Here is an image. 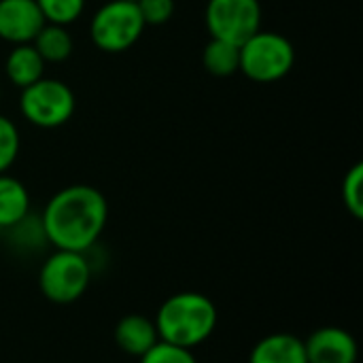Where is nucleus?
I'll return each mask as SVG.
<instances>
[{
    "label": "nucleus",
    "mask_w": 363,
    "mask_h": 363,
    "mask_svg": "<svg viewBox=\"0 0 363 363\" xmlns=\"http://www.w3.org/2000/svg\"><path fill=\"white\" fill-rule=\"evenodd\" d=\"M108 221V202L91 185H68L53 194L40 215V230L49 245L62 251L85 253L102 236Z\"/></svg>",
    "instance_id": "obj_1"
},
{
    "label": "nucleus",
    "mask_w": 363,
    "mask_h": 363,
    "mask_svg": "<svg viewBox=\"0 0 363 363\" xmlns=\"http://www.w3.org/2000/svg\"><path fill=\"white\" fill-rule=\"evenodd\" d=\"M217 319V306L211 298L196 291H183L162 302L153 323L162 342L194 351L213 336Z\"/></svg>",
    "instance_id": "obj_2"
},
{
    "label": "nucleus",
    "mask_w": 363,
    "mask_h": 363,
    "mask_svg": "<svg viewBox=\"0 0 363 363\" xmlns=\"http://www.w3.org/2000/svg\"><path fill=\"white\" fill-rule=\"evenodd\" d=\"M296 66L294 43L279 34L259 30L240 45V70L255 83H277Z\"/></svg>",
    "instance_id": "obj_3"
},
{
    "label": "nucleus",
    "mask_w": 363,
    "mask_h": 363,
    "mask_svg": "<svg viewBox=\"0 0 363 363\" xmlns=\"http://www.w3.org/2000/svg\"><path fill=\"white\" fill-rule=\"evenodd\" d=\"M77 108L74 91L60 79H38L21 89L19 111L28 123L43 130H53L70 121Z\"/></svg>",
    "instance_id": "obj_4"
},
{
    "label": "nucleus",
    "mask_w": 363,
    "mask_h": 363,
    "mask_svg": "<svg viewBox=\"0 0 363 363\" xmlns=\"http://www.w3.org/2000/svg\"><path fill=\"white\" fill-rule=\"evenodd\" d=\"M91 283V266L85 253L55 249L38 272V287L53 304L77 302Z\"/></svg>",
    "instance_id": "obj_5"
},
{
    "label": "nucleus",
    "mask_w": 363,
    "mask_h": 363,
    "mask_svg": "<svg viewBox=\"0 0 363 363\" xmlns=\"http://www.w3.org/2000/svg\"><path fill=\"white\" fill-rule=\"evenodd\" d=\"M145 28L147 26L136 2L111 0L94 13L89 23V36L100 51L121 53L140 40Z\"/></svg>",
    "instance_id": "obj_6"
},
{
    "label": "nucleus",
    "mask_w": 363,
    "mask_h": 363,
    "mask_svg": "<svg viewBox=\"0 0 363 363\" xmlns=\"http://www.w3.org/2000/svg\"><path fill=\"white\" fill-rule=\"evenodd\" d=\"M204 21L211 38L242 45L262 30L259 0H208Z\"/></svg>",
    "instance_id": "obj_7"
},
{
    "label": "nucleus",
    "mask_w": 363,
    "mask_h": 363,
    "mask_svg": "<svg viewBox=\"0 0 363 363\" xmlns=\"http://www.w3.org/2000/svg\"><path fill=\"white\" fill-rule=\"evenodd\" d=\"M45 26L36 0H0V40L11 45L32 43Z\"/></svg>",
    "instance_id": "obj_8"
},
{
    "label": "nucleus",
    "mask_w": 363,
    "mask_h": 363,
    "mask_svg": "<svg viewBox=\"0 0 363 363\" xmlns=\"http://www.w3.org/2000/svg\"><path fill=\"white\" fill-rule=\"evenodd\" d=\"M306 359L308 363H357V340L351 332L342 328H319L306 340Z\"/></svg>",
    "instance_id": "obj_9"
},
{
    "label": "nucleus",
    "mask_w": 363,
    "mask_h": 363,
    "mask_svg": "<svg viewBox=\"0 0 363 363\" xmlns=\"http://www.w3.org/2000/svg\"><path fill=\"white\" fill-rule=\"evenodd\" d=\"M115 342L123 353L140 359L160 342V336L151 319L143 315H125L115 325Z\"/></svg>",
    "instance_id": "obj_10"
},
{
    "label": "nucleus",
    "mask_w": 363,
    "mask_h": 363,
    "mask_svg": "<svg viewBox=\"0 0 363 363\" xmlns=\"http://www.w3.org/2000/svg\"><path fill=\"white\" fill-rule=\"evenodd\" d=\"M249 363H308L304 340L287 332L264 336L253 347Z\"/></svg>",
    "instance_id": "obj_11"
},
{
    "label": "nucleus",
    "mask_w": 363,
    "mask_h": 363,
    "mask_svg": "<svg viewBox=\"0 0 363 363\" xmlns=\"http://www.w3.org/2000/svg\"><path fill=\"white\" fill-rule=\"evenodd\" d=\"M4 72L15 87L23 89L45 77V60L38 55L32 43L13 45L4 62Z\"/></svg>",
    "instance_id": "obj_12"
},
{
    "label": "nucleus",
    "mask_w": 363,
    "mask_h": 363,
    "mask_svg": "<svg viewBox=\"0 0 363 363\" xmlns=\"http://www.w3.org/2000/svg\"><path fill=\"white\" fill-rule=\"evenodd\" d=\"M30 215V194L28 187L11 177L0 174V230H13Z\"/></svg>",
    "instance_id": "obj_13"
},
{
    "label": "nucleus",
    "mask_w": 363,
    "mask_h": 363,
    "mask_svg": "<svg viewBox=\"0 0 363 363\" xmlns=\"http://www.w3.org/2000/svg\"><path fill=\"white\" fill-rule=\"evenodd\" d=\"M34 49L38 51V55L51 64H60L66 62L72 51H74V40L72 34L68 32L66 26H55V23H45L40 28V32L34 36L32 40Z\"/></svg>",
    "instance_id": "obj_14"
},
{
    "label": "nucleus",
    "mask_w": 363,
    "mask_h": 363,
    "mask_svg": "<svg viewBox=\"0 0 363 363\" xmlns=\"http://www.w3.org/2000/svg\"><path fill=\"white\" fill-rule=\"evenodd\" d=\"M202 66L213 77H232L240 70V47L221 38H211L202 51Z\"/></svg>",
    "instance_id": "obj_15"
},
{
    "label": "nucleus",
    "mask_w": 363,
    "mask_h": 363,
    "mask_svg": "<svg viewBox=\"0 0 363 363\" xmlns=\"http://www.w3.org/2000/svg\"><path fill=\"white\" fill-rule=\"evenodd\" d=\"M45 23H55V26H70L74 23L83 11H85V0H36Z\"/></svg>",
    "instance_id": "obj_16"
},
{
    "label": "nucleus",
    "mask_w": 363,
    "mask_h": 363,
    "mask_svg": "<svg viewBox=\"0 0 363 363\" xmlns=\"http://www.w3.org/2000/svg\"><path fill=\"white\" fill-rule=\"evenodd\" d=\"M342 204L355 217H363V164H355L342 179Z\"/></svg>",
    "instance_id": "obj_17"
},
{
    "label": "nucleus",
    "mask_w": 363,
    "mask_h": 363,
    "mask_svg": "<svg viewBox=\"0 0 363 363\" xmlns=\"http://www.w3.org/2000/svg\"><path fill=\"white\" fill-rule=\"evenodd\" d=\"M19 147H21V138L17 125L9 117L0 115V174H4L15 164L19 155Z\"/></svg>",
    "instance_id": "obj_18"
},
{
    "label": "nucleus",
    "mask_w": 363,
    "mask_h": 363,
    "mask_svg": "<svg viewBox=\"0 0 363 363\" xmlns=\"http://www.w3.org/2000/svg\"><path fill=\"white\" fill-rule=\"evenodd\" d=\"M140 363H198V359L194 357V351L160 340L149 353L140 357Z\"/></svg>",
    "instance_id": "obj_19"
},
{
    "label": "nucleus",
    "mask_w": 363,
    "mask_h": 363,
    "mask_svg": "<svg viewBox=\"0 0 363 363\" xmlns=\"http://www.w3.org/2000/svg\"><path fill=\"white\" fill-rule=\"evenodd\" d=\"M145 26H162L168 23L174 15V0H138L136 2Z\"/></svg>",
    "instance_id": "obj_20"
},
{
    "label": "nucleus",
    "mask_w": 363,
    "mask_h": 363,
    "mask_svg": "<svg viewBox=\"0 0 363 363\" xmlns=\"http://www.w3.org/2000/svg\"><path fill=\"white\" fill-rule=\"evenodd\" d=\"M128 2H138V0H128Z\"/></svg>",
    "instance_id": "obj_21"
}]
</instances>
